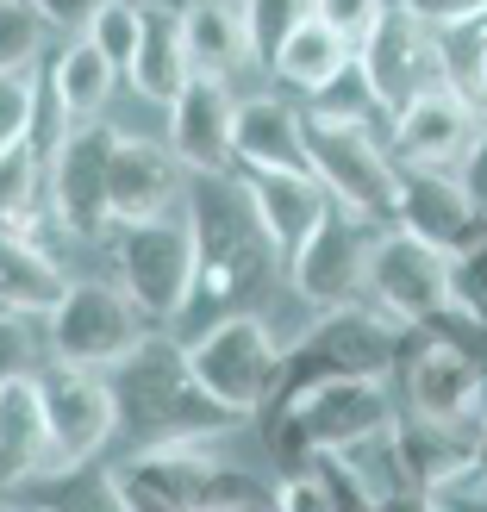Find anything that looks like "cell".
<instances>
[{
  "label": "cell",
  "instance_id": "36",
  "mask_svg": "<svg viewBox=\"0 0 487 512\" xmlns=\"http://www.w3.org/2000/svg\"><path fill=\"white\" fill-rule=\"evenodd\" d=\"M19 375H38V344H32V319L0 313V388Z\"/></svg>",
  "mask_w": 487,
  "mask_h": 512
},
{
  "label": "cell",
  "instance_id": "32",
  "mask_svg": "<svg viewBox=\"0 0 487 512\" xmlns=\"http://www.w3.org/2000/svg\"><path fill=\"white\" fill-rule=\"evenodd\" d=\"M82 38L125 75L132 57H138V38H144V0H100V13L88 19Z\"/></svg>",
  "mask_w": 487,
  "mask_h": 512
},
{
  "label": "cell",
  "instance_id": "42",
  "mask_svg": "<svg viewBox=\"0 0 487 512\" xmlns=\"http://www.w3.org/2000/svg\"><path fill=\"white\" fill-rule=\"evenodd\" d=\"M44 25H57V32H88V19L100 13V0H32Z\"/></svg>",
  "mask_w": 487,
  "mask_h": 512
},
{
  "label": "cell",
  "instance_id": "3",
  "mask_svg": "<svg viewBox=\"0 0 487 512\" xmlns=\"http://www.w3.org/2000/svg\"><path fill=\"white\" fill-rule=\"evenodd\" d=\"M400 413V400L388 394L381 375H344L319 381L313 394L288 400L281 413H263V444L281 463V475L313 469V456H350L356 444L388 438V425Z\"/></svg>",
  "mask_w": 487,
  "mask_h": 512
},
{
  "label": "cell",
  "instance_id": "35",
  "mask_svg": "<svg viewBox=\"0 0 487 512\" xmlns=\"http://www.w3.org/2000/svg\"><path fill=\"white\" fill-rule=\"evenodd\" d=\"M419 331H431V338H438V344H450L456 356H469V363L487 375V319H475L469 313V306H444V313L438 319H431V325H419Z\"/></svg>",
  "mask_w": 487,
  "mask_h": 512
},
{
  "label": "cell",
  "instance_id": "18",
  "mask_svg": "<svg viewBox=\"0 0 487 512\" xmlns=\"http://www.w3.org/2000/svg\"><path fill=\"white\" fill-rule=\"evenodd\" d=\"M475 438L481 431L463 425H438V419H419V413H394L388 425V463L394 481L413 494H450V488H469L475 481Z\"/></svg>",
  "mask_w": 487,
  "mask_h": 512
},
{
  "label": "cell",
  "instance_id": "26",
  "mask_svg": "<svg viewBox=\"0 0 487 512\" xmlns=\"http://www.w3.org/2000/svg\"><path fill=\"white\" fill-rule=\"evenodd\" d=\"M350 69H356V44L344 32H331L319 13H306L294 25V38L281 44V57H275V82H288L300 94H325Z\"/></svg>",
  "mask_w": 487,
  "mask_h": 512
},
{
  "label": "cell",
  "instance_id": "12",
  "mask_svg": "<svg viewBox=\"0 0 487 512\" xmlns=\"http://www.w3.org/2000/svg\"><path fill=\"white\" fill-rule=\"evenodd\" d=\"M356 69H363L375 107L394 119L406 100H419L425 88H444L438 25H425L419 13H406V7H388L375 19V32L356 44Z\"/></svg>",
  "mask_w": 487,
  "mask_h": 512
},
{
  "label": "cell",
  "instance_id": "24",
  "mask_svg": "<svg viewBox=\"0 0 487 512\" xmlns=\"http://www.w3.org/2000/svg\"><path fill=\"white\" fill-rule=\"evenodd\" d=\"M250 169H306V119L275 94L238 100V175Z\"/></svg>",
  "mask_w": 487,
  "mask_h": 512
},
{
  "label": "cell",
  "instance_id": "39",
  "mask_svg": "<svg viewBox=\"0 0 487 512\" xmlns=\"http://www.w3.org/2000/svg\"><path fill=\"white\" fill-rule=\"evenodd\" d=\"M275 512H331V488L319 481V469H294V475H281Z\"/></svg>",
  "mask_w": 487,
  "mask_h": 512
},
{
  "label": "cell",
  "instance_id": "34",
  "mask_svg": "<svg viewBox=\"0 0 487 512\" xmlns=\"http://www.w3.org/2000/svg\"><path fill=\"white\" fill-rule=\"evenodd\" d=\"M38 44H44V19L32 0H0V75L38 69Z\"/></svg>",
  "mask_w": 487,
  "mask_h": 512
},
{
  "label": "cell",
  "instance_id": "2",
  "mask_svg": "<svg viewBox=\"0 0 487 512\" xmlns=\"http://www.w3.org/2000/svg\"><path fill=\"white\" fill-rule=\"evenodd\" d=\"M107 381H113V406H119V438L132 444V456L169 450V444H207L225 425H238V413H225L200 388L188 344L163 338V331H150L119 369H107Z\"/></svg>",
  "mask_w": 487,
  "mask_h": 512
},
{
  "label": "cell",
  "instance_id": "40",
  "mask_svg": "<svg viewBox=\"0 0 487 512\" xmlns=\"http://www.w3.org/2000/svg\"><path fill=\"white\" fill-rule=\"evenodd\" d=\"M394 7H406V13H419L425 25H463V19H481L487 13V0H394Z\"/></svg>",
  "mask_w": 487,
  "mask_h": 512
},
{
  "label": "cell",
  "instance_id": "29",
  "mask_svg": "<svg viewBox=\"0 0 487 512\" xmlns=\"http://www.w3.org/2000/svg\"><path fill=\"white\" fill-rule=\"evenodd\" d=\"M50 213V157L25 138L0 150V232L38 238V219Z\"/></svg>",
  "mask_w": 487,
  "mask_h": 512
},
{
  "label": "cell",
  "instance_id": "30",
  "mask_svg": "<svg viewBox=\"0 0 487 512\" xmlns=\"http://www.w3.org/2000/svg\"><path fill=\"white\" fill-rule=\"evenodd\" d=\"M438 57H444V88L463 94L475 119H487V13L463 19V25H444Z\"/></svg>",
  "mask_w": 487,
  "mask_h": 512
},
{
  "label": "cell",
  "instance_id": "6",
  "mask_svg": "<svg viewBox=\"0 0 487 512\" xmlns=\"http://www.w3.org/2000/svg\"><path fill=\"white\" fill-rule=\"evenodd\" d=\"M306 169L331 188L344 213H363L375 225H394V194H400V163L388 144H375L369 119H338V113H306Z\"/></svg>",
  "mask_w": 487,
  "mask_h": 512
},
{
  "label": "cell",
  "instance_id": "17",
  "mask_svg": "<svg viewBox=\"0 0 487 512\" xmlns=\"http://www.w3.org/2000/svg\"><path fill=\"white\" fill-rule=\"evenodd\" d=\"M394 232L431 244L438 256H463L487 238V219L475 213V200L463 182H450L438 169H400V194H394Z\"/></svg>",
  "mask_w": 487,
  "mask_h": 512
},
{
  "label": "cell",
  "instance_id": "1",
  "mask_svg": "<svg viewBox=\"0 0 487 512\" xmlns=\"http://www.w3.org/2000/svg\"><path fill=\"white\" fill-rule=\"evenodd\" d=\"M188 232H194V300L182 325H207L219 313H232L238 300H250L281 263V250L269 244L263 219H256L244 175H194L188 188Z\"/></svg>",
  "mask_w": 487,
  "mask_h": 512
},
{
  "label": "cell",
  "instance_id": "38",
  "mask_svg": "<svg viewBox=\"0 0 487 512\" xmlns=\"http://www.w3.org/2000/svg\"><path fill=\"white\" fill-rule=\"evenodd\" d=\"M450 288H456V306H469L475 319H487V238L450 263Z\"/></svg>",
  "mask_w": 487,
  "mask_h": 512
},
{
  "label": "cell",
  "instance_id": "11",
  "mask_svg": "<svg viewBox=\"0 0 487 512\" xmlns=\"http://www.w3.org/2000/svg\"><path fill=\"white\" fill-rule=\"evenodd\" d=\"M381 232H388V225L331 207V219L288 256V288L306 306H319V313H331V306H356L369 294V263H375Z\"/></svg>",
  "mask_w": 487,
  "mask_h": 512
},
{
  "label": "cell",
  "instance_id": "9",
  "mask_svg": "<svg viewBox=\"0 0 487 512\" xmlns=\"http://www.w3.org/2000/svg\"><path fill=\"white\" fill-rule=\"evenodd\" d=\"M132 488L163 500L175 512H275V494L244 469L213 463L200 444H169V450H138L132 469H119Z\"/></svg>",
  "mask_w": 487,
  "mask_h": 512
},
{
  "label": "cell",
  "instance_id": "31",
  "mask_svg": "<svg viewBox=\"0 0 487 512\" xmlns=\"http://www.w3.org/2000/svg\"><path fill=\"white\" fill-rule=\"evenodd\" d=\"M244 7V32H250V63L275 75L281 44L294 38V25L313 13V0H238Z\"/></svg>",
  "mask_w": 487,
  "mask_h": 512
},
{
  "label": "cell",
  "instance_id": "37",
  "mask_svg": "<svg viewBox=\"0 0 487 512\" xmlns=\"http://www.w3.org/2000/svg\"><path fill=\"white\" fill-rule=\"evenodd\" d=\"M394 0H313V13L331 25V32H344L350 44H363L369 32H375V19L388 13Z\"/></svg>",
  "mask_w": 487,
  "mask_h": 512
},
{
  "label": "cell",
  "instance_id": "43",
  "mask_svg": "<svg viewBox=\"0 0 487 512\" xmlns=\"http://www.w3.org/2000/svg\"><path fill=\"white\" fill-rule=\"evenodd\" d=\"M438 500H444V512H487V494H463V488H450Z\"/></svg>",
  "mask_w": 487,
  "mask_h": 512
},
{
  "label": "cell",
  "instance_id": "33",
  "mask_svg": "<svg viewBox=\"0 0 487 512\" xmlns=\"http://www.w3.org/2000/svg\"><path fill=\"white\" fill-rule=\"evenodd\" d=\"M38 100H44V75L38 69H13L0 75V150H13L32 138L38 125Z\"/></svg>",
  "mask_w": 487,
  "mask_h": 512
},
{
  "label": "cell",
  "instance_id": "41",
  "mask_svg": "<svg viewBox=\"0 0 487 512\" xmlns=\"http://www.w3.org/2000/svg\"><path fill=\"white\" fill-rule=\"evenodd\" d=\"M463 188H469V200H475V213L487 219V119H481V132H475L469 150H463Z\"/></svg>",
  "mask_w": 487,
  "mask_h": 512
},
{
  "label": "cell",
  "instance_id": "8",
  "mask_svg": "<svg viewBox=\"0 0 487 512\" xmlns=\"http://www.w3.org/2000/svg\"><path fill=\"white\" fill-rule=\"evenodd\" d=\"M150 338V325L125 288H107V281H69L63 306L44 319V350L50 363H69V369H119L125 356Z\"/></svg>",
  "mask_w": 487,
  "mask_h": 512
},
{
  "label": "cell",
  "instance_id": "21",
  "mask_svg": "<svg viewBox=\"0 0 487 512\" xmlns=\"http://www.w3.org/2000/svg\"><path fill=\"white\" fill-rule=\"evenodd\" d=\"M175 200H188L175 150L119 132V150H113V225L163 219V213H175Z\"/></svg>",
  "mask_w": 487,
  "mask_h": 512
},
{
  "label": "cell",
  "instance_id": "15",
  "mask_svg": "<svg viewBox=\"0 0 487 512\" xmlns=\"http://www.w3.org/2000/svg\"><path fill=\"white\" fill-rule=\"evenodd\" d=\"M369 300L388 313L394 325H431L456 300L450 288V256H438L431 244L406 238V232H381L375 263H369Z\"/></svg>",
  "mask_w": 487,
  "mask_h": 512
},
{
  "label": "cell",
  "instance_id": "44",
  "mask_svg": "<svg viewBox=\"0 0 487 512\" xmlns=\"http://www.w3.org/2000/svg\"><path fill=\"white\" fill-rule=\"evenodd\" d=\"M0 512H19V506H7V500H0Z\"/></svg>",
  "mask_w": 487,
  "mask_h": 512
},
{
  "label": "cell",
  "instance_id": "20",
  "mask_svg": "<svg viewBox=\"0 0 487 512\" xmlns=\"http://www.w3.org/2000/svg\"><path fill=\"white\" fill-rule=\"evenodd\" d=\"M388 150L400 169H444L450 157H463L469 138H475V113L463 94L450 88H425L419 100H406V107L388 119Z\"/></svg>",
  "mask_w": 487,
  "mask_h": 512
},
{
  "label": "cell",
  "instance_id": "4",
  "mask_svg": "<svg viewBox=\"0 0 487 512\" xmlns=\"http://www.w3.org/2000/svg\"><path fill=\"white\" fill-rule=\"evenodd\" d=\"M406 350V325H394L381 306H331L313 325L300 331L294 344H281V369H275V388L263 413H281L288 400L313 394L319 381H344V375H381L388 381L394 363Z\"/></svg>",
  "mask_w": 487,
  "mask_h": 512
},
{
  "label": "cell",
  "instance_id": "14",
  "mask_svg": "<svg viewBox=\"0 0 487 512\" xmlns=\"http://www.w3.org/2000/svg\"><path fill=\"white\" fill-rule=\"evenodd\" d=\"M38 388H44V419H50V469H88L100 444L119 431L113 381L100 369L50 363L38 369Z\"/></svg>",
  "mask_w": 487,
  "mask_h": 512
},
{
  "label": "cell",
  "instance_id": "28",
  "mask_svg": "<svg viewBox=\"0 0 487 512\" xmlns=\"http://www.w3.org/2000/svg\"><path fill=\"white\" fill-rule=\"evenodd\" d=\"M182 32H188L194 75H232L238 63H250L244 7H232V0H194L182 13Z\"/></svg>",
  "mask_w": 487,
  "mask_h": 512
},
{
  "label": "cell",
  "instance_id": "45",
  "mask_svg": "<svg viewBox=\"0 0 487 512\" xmlns=\"http://www.w3.org/2000/svg\"><path fill=\"white\" fill-rule=\"evenodd\" d=\"M481 488H487V475H481Z\"/></svg>",
  "mask_w": 487,
  "mask_h": 512
},
{
  "label": "cell",
  "instance_id": "27",
  "mask_svg": "<svg viewBox=\"0 0 487 512\" xmlns=\"http://www.w3.org/2000/svg\"><path fill=\"white\" fill-rule=\"evenodd\" d=\"M44 82H50V94H57V107L69 113V125H88V119H100V107L113 100L119 69L100 57L88 38H75V44H63L57 57H50Z\"/></svg>",
  "mask_w": 487,
  "mask_h": 512
},
{
  "label": "cell",
  "instance_id": "19",
  "mask_svg": "<svg viewBox=\"0 0 487 512\" xmlns=\"http://www.w3.org/2000/svg\"><path fill=\"white\" fill-rule=\"evenodd\" d=\"M244 194H250L256 219H263L269 244L281 250V263H288V256L331 219V207H338L331 188L319 182L313 169H250L244 175Z\"/></svg>",
  "mask_w": 487,
  "mask_h": 512
},
{
  "label": "cell",
  "instance_id": "7",
  "mask_svg": "<svg viewBox=\"0 0 487 512\" xmlns=\"http://www.w3.org/2000/svg\"><path fill=\"white\" fill-rule=\"evenodd\" d=\"M188 363L200 375V388H207L225 413L250 419V413L269 406L281 350H275V331L256 313H219V319H207L188 338Z\"/></svg>",
  "mask_w": 487,
  "mask_h": 512
},
{
  "label": "cell",
  "instance_id": "23",
  "mask_svg": "<svg viewBox=\"0 0 487 512\" xmlns=\"http://www.w3.org/2000/svg\"><path fill=\"white\" fill-rule=\"evenodd\" d=\"M188 75H194V57H188L182 13L163 7V0H144V38H138V57L125 69V82H132L144 100L169 107V100L188 88Z\"/></svg>",
  "mask_w": 487,
  "mask_h": 512
},
{
  "label": "cell",
  "instance_id": "16",
  "mask_svg": "<svg viewBox=\"0 0 487 512\" xmlns=\"http://www.w3.org/2000/svg\"><path fill=\"white\" fill-rule=\"evenodd\" d=\"M169 150L188 175H238V94L225 75H188L169 100Z\"/></svg>",
  "mask_w": 487,
  "mask_h": 512
},
{
  "label": "cell",
  "instance_id": "22",
  "mask_svg": "<svg viewBox=\"0 0 487 512\" xmlns=\"http://www.w3.org/2000/svg\"><path fill=\"white\" fill-rule=\"evenodd\" d=\"M50 469V419L38 375H19L0 388V488H25Z\"/></svg>",
  "mask_w": 487,
  "mask_h": 512
},
{
  "label": "cell",
  "instance_id": "13",
  "mask_svg": "<svg viewBox=\"0 0 487 512\" xmlns=\"http://www.w3.org/2000/svg\"><path fill=\"white\" fill-rule=\"evenodd\" d=\"M400 406L419 419H438V425H463V431H481V406H487V375L456 356L450 344H438L431 331H413L406 325V350H400Z\"/></svg>",
  "mask_w": 487,
  "mask_h": 512
},
{
  "label": "cell",
  "instance_id": "5",
  "mask_svg": "<svg viewBox=\"0 0 487 512\" xmlns=\"http://www.w3.org/2000/svg\"><path fill=\"white\" fill-rule=\"evenodd\" d=\"M107 250H113L125 300L144 313L150 331H169V325L188 319V300H194V232H188V213L113 225Z\"/></svg>",
  "mask_w": 487,
  "mask_h": 512
},
{
  "label": "cell",
  "instance_id": "25",
  "mask_svg": "<svg viewBox=\"0 0 487 512\" xmlns=\"http://www.w3.org/2000/svg\"><path fill=\"white\" fill-rule=\"evenodd\" d=\"M69 294V275L38 250V238L0 232V313L19 319H50Z\"/></svg>",
  "mask_w": 487,
  "mask_h": 512
},
{
  "label": "cell",
  "instance_id": "10",
  "mask_svg": "<svg viewBox=\"0 0 487 512\" xmlns=\"http://www.w3.org/2000/svg\"><path fill=\"white\" fill-rule=\"evenodd\" d=\"M113 150H119V132L88 119V125H69L57 157H50V213L82 244H107L113 232Z\"/></svg>",
  "mask_w": 487,
  "mask_h": 512
}]
</instances>
